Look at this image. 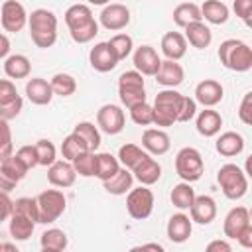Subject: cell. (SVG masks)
Masks as SVG:
<instances>
[{
    "label": "cell",
    "instance_id": "cell-47",
    "mask_svg": "<svg viewBox=\"0 0 252 252\" xmlns=\"http://www.w3.org/2000/svg\"><path fill=\"white\" fill-rule=\"evenodd\" d=\"M120 96V102L122 106H126L128 110L136 104H142V102H148L146 100V89L144 91H124V93H118Z\"/></svg>",
    "mask_w": 252,
    "mask_h": 252
},
{
    "label": "cell",
    "instance_id": "cell-27",
    "mask_svg": "<svg viewBox=\"0 0 252 252\" xmlns=\"http://www.w3.org/2000/svg\"><path fill=\"white\" fill-rule=\"evenodd\" d=\"M93 20H94V16L87 4H73L65 10V24H67L69 32L79 30V28L91 24Z\"/></svg>",
    "mask_w": 252,
    "mask_h": 252
},
{
    "label": "cell",
    "instance_id": "cell-35",
    "mask_svg": "<svg viewBox=\"0 0 252 252\" xmlns=\"http://www.w3.org/2000/svg\"><path fill=\"white\" fill-rule=\"evenodd\" d=\"M39 244L41 250H51V252H63L69 244L67 234L61 228H47L41 236H39Z\"/></svg>",
    "mask_w": 252,
    "mask_h": 252
},
{
    "label": "cell",
    "instance_id": "cell-50",
    "mask_svg": "<svg viewBox=\"0 0 252 252\" xmlns=\"http://www.w3.org/2000/svg\"><path fill=\"white\" fill-rule=\"evenodd\" d=\"M22 108H24L22 96H18L16 100H12V102H8V104H0V120L8 122V120L16 118V116L22 112Z\"/></svg>",
    "mask_w": 252,
    "mask_h": 252
},
{
    "label": "cell",
    "instance_id": "cell-49",
    "mask_svg": "<svg viewBox=\"0 0 252 252\" xmlns=\"http://www.w3.org/2000/svg\"><path fill=\"white\" fill-rule=\"evenodd\" d=\"M195 116H197V102H195L191 96H185V94H183L177 122H189V120H193Z\"/></svg>",
    "mask_w": 252,
    "mask_h": 252
},
{
    "label": "cell",
    "instance_id": "cell-20",
    "mask_svg": "<svg viewBox=\"0 0 252 252\" xmlns=\"http://www.w3.org/2000/svg\"><path fill=\"white\" fill-rule=\"evenodd\" d=\"M156 81L159 85H163L165 89H173V87H179L185 79V71L183 67L177 63V61H169V59H161L159 63V69L158 73L154 75Z\"/></svg>",
    "mask_w": 252,
    "mask_h": 252
},
{
    "label": "cell",
    "instance_id": "cell-57",
    "mask_svg": "<svg viewBox=\"0 0 252 252\" xmlns=\"http://www.w3.org/2000/svg\"><path fill=\"white\" fill-rule=\"evenodd\" d=\"M16 181H12L2 169H0V193H4V195H10L14 189H16Z\"/></svg>",
    "mask_w": 252,
    "mask_h": 252
},
{
    "label": "cell",
    "instance_id": "cell-26",
    "mask_svg": "<svg viewBox=\"0 0 252 252\" xmlns=\"http://www.w3.org/2000/svg\"><path fill=\"white\" fill-rule=\"evenodd\" d=\"M4 73L10 79H28L32 73V63L26 55L14 53L4 59Z\"/></svg>",
    "mask_w": 252,
    "mask_h": 252
},
{
    "label": "cell",
    "instance_id": "cell-63",
    "mask_svg": "<svg viewBox=\"0 0 252 252\" xmlns=\"http://www.w3.org/2000/svg\"><path fill=\"white\" fill-rule=\"evenodd\" d=\"M41 252H51V250H41Z\"/></svg>",
    "mask_w": 252,
    "mask_h": 252
},
{
    "label": "cell",
    "instance_id": "cell-15",
    "mask_svg": "<svg viewBox=\"0 0 252 252\" xmlns=\"http://www.w3.org/2000/svg\"><path fill=\"white\" fill-rule=\"evenodd\" d=\"M47 181L59 189L73 187L77 181V173L73 169V163L65 161V159H57L53 165L47 167Z\"/></svg>",
    "mask_w": 252,
    "mask_h": 252
},
{
    "label": "cell",
    "instance_id": "cell-43",
    "mask_svg": "<svg viewBox=\"0 0 252 252\" xmlns=\"http://www.w3.org/2000/svg\"><path fill=\"white\" fill-rule=\"evenodd\" d=\"M144 77L138 73V71H124L120 77H118V93H124V91H144Z\"/></svg>",
    "mask_w": 252,
    "mask_h": 252
},
{
    "label": "cell",
    "instance_id": "cell-32",
    "mask_svg": "<svg viewBox=\"0 0 252 252\" xmlns=\"http://www.w3.org/2000/svg\"><path fill=\"white\" fill-rule=\"evenodd\" d=\"M195 197L197 195H195V189L191 187V183H183V181L173 185V189L169 193V199H171L173 207H177L179 211H189Z\"/></svg>",
    "mask_w": 252,
    "mask_h": 252
},
{
    "label": "cell",
    "instance_id": "cell-21",
    "mask_svg": "<svg viewBox=\"0 0 252 252\" xmlns=\"http://www.w3.org/2000/svg\"><path fill=\"white\" fill-rule=\"evenodd\" d=\"M26 96L32 104H37V106H45L51 102L53 98V91H51V85L49 81L41 79V77H33L26 83Z\"/></svg>",
    "mask_w": 252,
    "mask_h": 252
},
{
    "label": "cell",
    "instance_id": "cell-1",
    "mask_svg": "<svg viewBox=\"0 0 252 252\" xmlns=\"http://www.w3.org/2000/svg\"><path fill=\"white\" fill-rule=\"evenodd\" d=\"M30 35L35 47L47 49L57 41V16L47 8H37L28 16Z\"/></svg>",
    "mask_w": 252,
    "mask_h": 252
},
{
    "label": "cell",
    "instance_id": "cell-8",
    "mask_svg": "<svg viewBox=\"0 0 252 252\" xmlns=\"http://www.w3.org/2000/svg\"><path fill=\"white\" fill-rule=\"evenodd\" d=\"M126 126V114L118 104H102L96 112V128L108 136H116Z\"/></svg>",
    "mask_w": 252,
    "mask_h": 252
},
{
    "label": "cell",
    "instance_id": "cell-52",
    "mask_svg": "<svg viewBox=\"0 0 252 252\" xmlns=\"http://www.w3.org/2000/svg\"><path fill=\"white\" fill-rule=\"evenodd\" d=\"M238 118L242 124L250 126L252 124V93H246L242 96V102L238 106Z\"/></svg>",
    "mask_w": 252,
    "mask_h": 252
},
{
    "label": "cell",
    "instance_id": "cell-24",
    "mask_svg": "<svg viewBox=\"0 0 252 252\" xmlns=\"http://www.w3.org/2000/svg\"><path fill=\"white\" fill-rule=\"evenodd\" d=\"M215 148H217V152H219L220 156H224V158H234V156H240V154H242V150H244V138H242V134L228 130V132H222V134L217 138Z\"/></svg>",
    "mask_w": 252,
    "mask_h": 252
},
{
    "label": "cell",
    "instance_id": "cell-54",
    "mask_svg": "<svg viewBox=\"0 0 252 252\" xmlns=\"http://www.w3.org/2000/svg\"><path fill=\"white\" fill-rule=\"evenodd\" d=\"M12 203L14 201L10 199V195L0 193V224L12 217Z\"/></svg>",
    "mask_w": 252,
    "mask_h": 252
},
{
    "label": "cell",
    "instance_id": "cell-16",
    "mask_svg": "<svg viewBox=\"0 0 252 252\" xmlns=\"http://www.w3.org/2000/svg\"><path fill=\"white\" fill-rule=\"evenodd\" d=\"M191 222H197V224H211L217 217V201L211 197V195H197L191 209Z\"/></svg>",
    "mask_w": 252,
    "mask_h": 252
},
{
    "label": "cell",
    "instance_id": "cell-61",
    "mask_svg": "<svg viewBox=\"0 0 252 252\" xmlns=\"http://www.w3.org/2000/svg\"><path fill=\"white\" fill-rule=\"evenodd\" d=\"M14 156V146H6V148H0V165L8 159V158H12Z\"/></svg>",
    "mask_w": 252,
    "mask_h": 252
},
{
    "label": "cell",
    "instance_id": "cell-19",
    "mask_svg": "<svg viewBox=\"0 0 252 252\" xmlns=\"http://www.w3.org/2000/svg\"><path fill=\"white\" fill-rule=\"evenodd\" d=\"M191 230H193V222L187 215L183 213H175L169 217L167 220V226H165V232H167V238L175 244H183L189 240L191 236Z\"/></svg>",
    "mask_w": 252,
    "mask_h": 252
},
{
    "label": "cell",
    "instance_id": "cell-59",
    "mask_svg": "<svg viewBox=\"0 0 252 252\" xmlns=\"http://www.w3.org/2000/svg\"><path fill=\"white\" fill-rule=\"evenodd\" d=\"M236 242H238L242 248H246V250H250V248H252V224H250V226H246V228L240 232V236L236 238Z\"/></svg>",
    "mask_w": 252,
    "mask_h": 252
},
{
    "label": "cell",
    "instance_id": "cell-60",
    "mask_svg": "<svg viewBox=\"0 0 252 252\" xmlns=\"http://www.w3.org/2000/svg\"><path fill=\"white\" fill-rule=\"evenodd\" d=\"M10 55V39L0 32V59H6Z\"/></svg>",
    "mask_w": 252,
    "mask_h": 252
},
{
    "label": "cell",
    "instance_id": "cell-22",
    "mask_svg": "<svg viewBox=\"0 0 252 252\" xmlns=\"http://www.w3.org/2000/svg\"><path fill=\"white\" fill-rule=\"evenodd\" d=\"M195 128H197V132L201 136L213 138L222 128V116L217 110H213V108H205V110L197 112V116H195Z\"/></svg>",
    "mask_w": 252,
    "mask_h": 252
},
{
    "label": "cell",
    "instance_id": "cell-37",
    "mask_svg": "<svg viewBox=\"0 0 252 252\" xmlns=\"http://www.w3.org/2000/svg\"><path fill=\"white\" fill-rule=\"evenodd\" d=\"M144 156H146V152H144L140 146H136V144H124V146H120L116 159H118L120 167L132 171V167H134Z\"/></svg>",
    "mask_w": 252,
    "mask_h": 252
},
{
    "label": "cell",
    "instance_id": "cell-12",
    "mask_svg": "<svg viewBox=\"0 0 252 252\" xmlns=\"http://www.w3.org/2000/svg\"><path fill=\"white\" fill-rule=\"evenodd\" d=\"M224 96V89L219 81L215 79H203L201 83H197L195 87V102L203 104L205 108H213L217 106Z\"/></svg>",
    "mask_w": 252,
    "mask_h": 252
},
{
    "label": "cell",
    "instance_id": "cell-17",
    "mask_svg": "<svg viewBox=\"0 0 252 252\" xmlns=\"http://www.w3.org/2000/svg\"><path fill=\"white\" fill-rule=\"evenodd\" d=\"M250 211L246 207H234L228 211V215L224 217V222H222V230H224V236L226 238H232L236 240L240 236V232L250 226Z\"/></svg>",
    "mask_w": 252,
    "mask_h": 252
},
{
    "label": "cell",
    "instance_id": "cell-42",
    "mask_svg": "<svg viewBox=\"0 0 252 252\" xmlns=\"http://www.w3.org/2000/svg\"><path fill=\"white\" fill-rule=\"evenodd\" d=\"M12 215L26 217L37 224V203L32 197H20L12 203Z\"/></svg>",
    "mask_w": 252,
    "mask_h": 252
},
{
    "label": "cell",
    "instance_id": "cell-18",
    "mask_svg": "<svg viewBox=\"0 0 252 252\" xmlns=\"http://www.w3.org/2000/svg\"><path fill=\"white\" fill-rule=\"evenodd\" d=\"M142 148L146 150V154L163 156L169 152L171 140H169L167 132H163L159 128H146L142 134Z\"/></svg>",
    "mask_w": 252,
    "mask_h": 252
},
{
    "label": "cell",
    "instance_id": "cell-38",
    "mask_svg": "<svg viewBox=\"0 0 252 252\" xmlns=\"http://www.w3.org/2000/svg\"><path fill=\"white\" fill-rule=\"evenodd\" d=\"M49 85H51L53 94H57V96H71L77 91V81L69 73H57V75H53L51 81H49Z\"/></svg>",
    "mask_w": 252,
    "mask_h": 252
},
{
    "label": "cell",
    "instance_id": "cell-56",
    "mask_svg": "<svg viewBox=\"0 0 252 252\" xmlns=\"http://www.w3.org/2000/svg\"><path fill=\"white\" fill-rule=\"evenodd\" d=\"M12 146V130L8 126V122L0 120V148Z\"/></svg>",
    "mask_w": 252,
    "mask_h": 252
},
{
    "label": "cell",
    "instance_id": "cell-30",
    "mask_svg": "<svg viewBox=\"0 0 252 252\" xmlns=\"http://www.w3.org/2000/svg\"><path fill=\"white\" fill-rule=\"evenodd\" d=\"M132 183H134V177L128 169L120 167L116 175H112L108 181H102V187L106 193L110 195H126L130 189H132Z\"/></svg>",
    "mask_w": 252,
    "mask_h": 252
},
{
    "label": "cell",
    "instance_id": "cell-45",
    "mask_svg": "<svg viewBox=\"0 0 252 252\" xmlns=\"http://www.w3.org/2000/svg\"><path fill=\"white\" fill-rule=\"evenodd\" d=\"M0 169L12 179V181H16V183H20L26 175H28V169L24 167V163L16 158V156H12V158H8L2 165H0Z\"/></svg>",
    "mask_w": 252,
    "mask_h": 252
},
{
    "label": "cell",
    "instance_id": "cell-7",
    "mask_svg": "<svg viewBox=\"0 0 252 252\" xmlns=\"http://www.w3.org/2000/svg\"><path fill=\"white\" fill-rule=\"evenodd\" d=\"M126 211L136 220L148 219L154 211V193H152V189H148L144 185L132 187L126 193Z\"/></svg>",
    "mask_w": 252,
    "mask_h": 252
},
{
    "label": "cell",
    "instance_id": "cell-23",
    "mask_svg": "<svg viewBox=\"0 0 252 252\" xmlns=\"http://www.w3.org/2000/svg\"><path fill=\"white\" fill-rule=\"evenodd\" d=\"M159 47H161V53L165 55V59H169V61H179L187 53V41H185L183 33H179V32H167L161 37Z\"/></svg>",
    "mask_w": 252,
    "mask_h": 252
},
{
    "label": "cell",
    "instance_id": "cell-29",
    "mask_svg": "<svg viewBox=\"0 0 252 252\" xmlns=\"http://www.w3.org/2000/svg\"><path fill=\"white\" fill-rule=\"evenodd\" d=\"M173 22H175V26H179V28H183V30H185L189 24L203 22L199 4H195V2H183V4L175 6V10H173Z\"/></svg>",
    "mask_w": 252,
    "mask_h": 252
},
{
    "label": "cell",
    "instance_id": "cell-31",
    "mask_svg": "<svg viewBox=\"0 0 252 252\" xmlns=\"http://www.w3.org/2000/svg\"><path fill=\"white\" fill-rule=\"evenodd\" d=\"M73 134H77L85 144H87V148H89V152H94L96 154V150H98V146H100V130L93 124V122H89V120H83V122H79L75 128H73Z\"/></svg>",
    "mask_w": 252,
    "mask_h": 252
},
{
    "label": "cell",
    "instance_id": "cell-64",
    "mask_svg": "<svg viewBox=\"0 0 252 252\" xmlns=\"http://www.w3.org/2000/svg\"><path fill=\"white\" fill-rule=\"evenodd\" d=\"M0 246H2V244H0Z\"/></svg>",
    "mask_w": 252,
    "mask_h": 252
},
{
    "label": "cell",
    "instance_id": "cell-44",
    "mask_svg": "<svg viewBox=\"0 0 252 252\" xmlns=\"http://www.w3.org/2000/svg\"><path fill=\"white\" fill-rule=\"evenodd\" d=\"M130 118L134 124L138 126H150L154 124V110H152V104L148 102H142V104H136L130 108Z\"/></svg>",
    "mask_w": 252,
    "mask_h": 252
},
{
    "label": "cell",
    "instance_id": "cell-3",
    "mask_svg": "<svg viewBox=\"0 0 252 252\" xmlns=\"http://www.w3.org/2000/svg\"><path fill=\"white\" fill-rule=\"evenodd\" d=\"M181 100H183V94L177 93L175 89H163V91H159L156 94L154 104H152L154 124L156 126H161V128L173 126L177 122V116H179Z\"/></svg>",
    "mask_w": 252,
    "mask_h": 252
},
{
    "label": "cell",
    "instance_id": "cell-51",
    "mask_svg": "<svg viewBox=\"0 0 252 252\" xmlns=\"http://www.w3.org/2000/svg\"><path fill=\"white\" fill-rule=\"evenodd\" d=\"M20 94L16 91V85L10 79H0V104H8L16 100Z\"/></svg>",
    "mask_w": 252,
    "mask_h": 252
},
{
    "label": "cell",
    "instance_id": "cell-40",
    "mask_svg": "<svg viewBox=\"0 0 252 252\" xmlns=\"http://www.w3.org/2000/svg\"><path fill=\"white\" fill-rule=\"evenodd\" d=\"M71 163H73L75 173L81 177H94V173H96V154L94 152H85L79 158H75Z\"/></svg>",
    "mask_w": 252,
    "mask_h": 252
},
{
    "label": "cell",
    "instance_id": "cell-28",
    "mask_svg": "<svg viewBox=\"0 0 252 252\" xmlns=\"http://www.w3.org/2000/svg\"><path fill=\"white\" fill-rule=\"evenodd\" d=\"M199 10H201V18H205L209 24L220 26V24H226L228 20V6L224 2L207 0L203 2V6H199Z\"/></svg>",
    "mask_w": 252,
    "mask_h": 252
},
{
    "label": "cell",
    "instance_id": "cell-39",
    "mask_svg": "<svg viewBox=\"0 0 252 252\" xmlns=\"http://www.w3.org/2000/svg\"><path fill=\"white\" fill-rule=\"evenodd\" d=\"M33 148H35V154H37V165L49 167V165H53L57 161V148H55V144L51 140L41 138V140H37L33 144Z\"/></svg>",
    "mask_w": 252,
    "mask_h": 252
},
{
    "label": "cell",
    "instance_id": "cell-25",
    "mask_svg": "<svg viewBox=\"0 0 252 252\" xmlns=\"http://www.w3.org/2000/svg\"><path fill=\"white\" fill-rule=\"evenodd\" d=\"M185 41H189L195 49H207L213 41V32L205 22H195L185 28Z\"/></svg>",
    "mask_w": 252,
    "mask_h": 252
},
{
    "label": "cell",
    "instance_id": "cell-48",
    "mask_svg": "<svg viewBox=\"0 0 252 252\" xmlns=\"http://www.w3.org/2000/svg\"><path fill=\"white\" fill-rule=\"evenodd\" d=\"M14 156L24 163V167H26L28 171L37 165V154H35V148H33V146H22Z\"/></svg>",
    "mask_w": 252,
    "mask_h": 252
},
{
    "label": "cell",
    "instance_id": "cell-14",
    "mask_svg": "<svg viewBox=\"0 0 252 252\" xmlns=\"http://www.w3.org/2000/svg\"><path fill=\"white\" fill-rule=\"evenodd\" d=\"M89 63L94 71L98 73H108L118 65L116 55L112 53L108 41H98L91 51H89Z\"/></svg>",
    "mask_w": 252,
    "mask_h": 252
},
{
    "label": "cell",
    "instance_id": "cell-13",
    "mask_svg": "<svg viewBox=\"0 0 252 252\" xmlns=\"http://www.w3.org/2000/svg\"><path fill=\"white\" fill-rule=\"evenodd\" d=\"M130 173H132L134 179L140 181V185L150 187V185H154V183L159 181V177H161V165H159L150 154H146V156L132 167Z\"/></svg>",
    "mask_w": 252,
    "mask_h": 252
},
{
    "label": "cell",
    "instance_id": "cell-6",
    "mask_svg": "<svg viewBox=\"0 0 252 252\" xmlns=\"http://www.w3.org/2000/svg\"><path fill=\"white\" fill-rule=\"evenodd\" d=\"M35 203H37V222L41 224L55 222L67 209V199L59 189L41 191L35 197Z\"/></svg>",
    "mask_w": 252,
    "mask_h": 252
},
{
    "label": "cell",
    "instance_id": "cell-41",
    "mask_svg": "<svg viewBox=\"0 0 252 252\" xmlns=\"http://www.w3.org/2000/svg\"><path fill=\"white\" fill-rule=\"evenodd\" d=\"M108 45H110V49H112V53L116 55L118 61L126 59L134 51V39L128 33H116V35H112L108 39Z\"/></svg>",
    "mask_w": 252,
    "mask_h": 252
},
{
    "label": "cell",
    "instance_id": "cell-58",
    "mask_svg": "<svg viewBox=\"0 0 252 252\" xmlns=\"http://www.w3.org/2000/svg\"><path fill=\"white\" fill-rule=\"evenodd\" d=\"M128 252H165V248L158 242H146V244H140V246H132Z\"/></svg>",
    "mask_w": 252,
    "mask_h": 252
},
{
    "label": "cell",
    "instance_id": "cell-33",
    "mask_svg": "<svg viewBox=\"0 0 252 252\" xmlns=\"http://www.w3.org/2000/svg\"><path fill=\"white\" fill-rule=\"evenodd\" d=\"M120 169V163L116 159V156L108 154V152H100L96 154V173L94 177H98L100 181H108L112 175H116Z\"/></svg>",
    "mask_w": 252,
    "mask_h": 252
},
{
    "label": "cell",
    "instance_id": "cell-10",
    "mask_svg": "<svg viewBox=\"0 0 252 252\" xmlns=\"http://www.w3.org/2000/svg\"><path fill=\"white\" fill-rule=\"evenodd\" d=\"M132 61H134V71H138L142 77H154L159 69V63H161L158 51L152 45L136 47L134 55H132Z\"/></svg>",
    "mask_w": 252,
    "mask_h": 252
},
{
    "label": "cell",
    "instance_id": "cell-53",
    "mask_svg": "<svg viewBox=\"0 0 252 252\" xmlns=\"http://www.w3.org/2000/svg\"><path fill=\"white\" fill-rule=\"evenodd\" d=\"M234 12L246 26H252V0H234Z\"/></svg>",
    "mask_w": 252,
    "mask_h": 252
},
{
    "label": "cell",
    "instance_id": "cell-55",
    "mask_svg": "<svg viewBox=\"0 0 252 252\" xmlns=\"http://www.w3.org/2000/svg\"><path fill=\"white\" fill-rule=\"evenodd\" d=\"M205 252H232V246H230L226 240L217 238V240H211V242L207 244Z\"/></svg>",
    "mask_w": 252,
    "mask_h": 252
},
{
    "label": "cell",
    "instance_id": "cell-4",
    "mask_svg": "<svg viewBox=\"0 0 252 252\" xmlns=\"http://www.w3.org/2000/svg\"><path fill=\"white\" fill-rule=\"evenodd\" d=\"M217 183L226 199L236 201L242 199L248 191V175L236 163H224L217 171Z\"/></svg>",
    "mask_w": 252,
    "mask_h": 252
},
{
    "label": "cell",
    "instance_id": "cell-2",
    "mask_svg": "<svg viewBox=\"0 0 252 252\" xmlns=\"http://www.w3.org/2000/svg\"><path fill=\"white\" fill-rule=\"evenodd\" d=\"M219 61L228 71L246 73L252 69V49L242 39H224L219 45Z\"/></svg>",
    "mask_w": 252,
    "mask_h": 252
},
{
    "label": "cell",
    "instance_id": "cell-11",
    "mask_svg": "<svg viewBox=\"0 0 252 252\" xmlns=\"http://www.w3.org/2000/svg\"><path fill=\"white\" fill-rule=\"evenodd\" d=\"M100 26L108 32H118V30H124L128 24H130V10L124 6V4H108L102 8L100 12Z\"/></svg>",
    "mask_w": 252,
    "mask_h": 252
},
{
    "label": "cell",
    "instance_id": "cell-5",
    "mask_svg": "<svg viewBox=\"0 0 252 252\" xmlns=\"http://www.w3.org/2000/svg\"><path fill=\"white\" fill-rule=\"evenodd\" d=\"M205 171V161L203 156L197 148H181L175 156V173L183 179V183H193L199 181Z\"/></svg>",
    "mask_w": 252,
    "mask_h": 252
},
{
    "label": "cell",
    "instance_id": "cell-46",
    "mask_svg": "<svg viewBox=\"0 0 252 252\" xmlns=\"http://www.w3.org/2000/svg\"><path fill=\"white\" fill-rule=\"evenodd\" d=\"M69 33H71V39H73L75 43H89V41H93L94 35L98 33V22L93 20L91 24H87V26H83V28H79V30H73V32H69Z\"/></svg>",
    "mask_w": 252,
    "mask_h": 252
},
{
    "label": "cell",
    "instance_id": "cell-62",
    "mask_svg": "<svg viewBox=\"0 0 252 252\" xmlns=\"http://www.w3.org/2000/svg\"><path fill=\"white\" fill-rule=\"evenodd\" d=\"M0 252H20V250H18V246L14 242H2Z\"/></svg>",
    "mask_w": 252,
    "mask_h": 252
},
{
    "label": "cell",
    "instance_id": "cell-36",
    "mask_svg": "<svg viewBox=\"0 0 252 252\" xmlns=\"http://www.w3.org/2000/svg\"><path fill=\"white\" fill-rule=\"evenodd\" d=\"M85 152H89V148H87V144L77 134L71 132L69 136L63 138V142H61V156H63L65 161H73L75 158H79Z\"/></svg>",
    "mask_w": 252,
    "mask_h": 252
},
{
    "label": "cell",
    "instance_id": "cell-34",
    "mask_svg": "<svg viewBox=\"0 0 252 252\" xmlns=\"http://www.w3.org/2000/svg\"><path fill=\"white\" fill-rule=\"evenodd\" d=\"M10 224H8V230H10V236L14 240H28L32 234H33V228H35V222L26 219V217H20V215H12L10 219Z\"/></svg>",
    "mask_w": 252,
    "mask_h": 252
},
{
    "label": "cell",
    "instance_id": "cell-9",
    "mask_svg": "<svg viewBox=\"0 0 252 252\" xmlns=\"http://www.w3.org/2000/svg\"><path fill=\"white\" fill-rule=\"evenodd\" d=\"M0 22L6 32H12V33L22 32L24 26L28 24V14H26L24 4L16 0H6L0 8Z\"/></svg>",
    "mask_w": 252,
    "mask_h": 252
}]
</instances>
